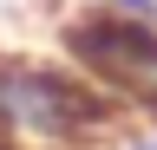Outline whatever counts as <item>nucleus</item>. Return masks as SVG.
Masks as SVG:
<instances>
[{
  "instance_id": "1",
  "label": "nucleus",
  "mask_w": 157,
  "mask_h": 150,
  "mask_svg": "<svg viewBox=\"0 0 157 150\" xmlns=\"http://www.w3.org/2000/svg\"><path fill=\"white\" fill-rule=\"evenodd\" d=\"M124 124L131 118L66 59L0 46V130L20 150H98L124 137Z\"/></svg>"
},
{
  "instance_id": "2",
  "label": "nucleus",
  "mask_w": 157,
  "mask_h": 150,
  "mask_svg": "<svg viewBox=\"0 0 157 150\" xmlns=\"http://www.w3.org/2000/svg\"><path fill=\"white\" fill-rule=\"evenodd\" d=\"M52 39H59V59L85 72L124 118L157 130V20H124V13L85 0L59 20Z\"/></svg>"
},
{
  "instance_id": "3",
  "label": "nucleus",
  "mask_w": 157,
  "mask_h": 150,
  "mask_svg": "<svg viewBox=\"0 0 157 150\" xmlns=\"http://www.w3.org/2000/svg\"><path fill=\"white\" fill-rule=\"evenodd\" d=\"M92 7H111L124 20H157V0H92Z\"/></svg>"
},
{
  "instance_id": "4",
  "label": "nucleus",
  "mask_w": 157,
  "mask_h": 150,
  "mask_svg": "<svg viewBox=\"0 0 157 150\" xmlns=\"http://www.w3.org/2000/svg\"><path fill=\"white\" fill-rule=\"evenodd\" d=\"M124 150H157V130H131V137H124Z\"/></svg>"
},
{
  "instance_id": "5",
  "label": "nucleus",
  "mask_w": 157,
  "mask_h": 150,
  "mask_svg": "<svg viewBox=\"0 0 157 150\" xmlns=\"http://www.w3.org/2000/svg\"><path fill=\"white\" fill-rule=\"evenodd\" d=\"M0 150H20V144H13V137H7V130H0Z\"/></svg>"
}]
</instances>
